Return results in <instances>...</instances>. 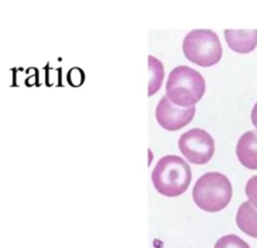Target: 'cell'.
<instances>
[{"mask_svg": "<svg viewBox=\"0 0 257 248\" xmlns=\"http://www.w3.org/2000/svg\"><path fill=\"white\" fill-rule=\"evenodd\" d=\"M155 190L167 198H175L187 192L192 182L189 164L177 155H165L160 159L152 173Z\"/></svg>", "mask_w": 257, "mask_h": 248, "instance_id": "cell-1", "label": "cell"}, {"mask_svg": "<svg viewBox=\"0 0 257 248\" xmlns=\"http://www.w3.org/2000/svg\"><path fill=\"white\" fill-rule=\"evenodd\" d=\"M206 92V81L196 69L188 66L175 67L165 85V96L180 107L196 106Z\"/></svg>", "mask_w": 257, "mask_h": 248, "instance_id": "cell-2", "label": "cell"}, {"mask_svg": "<svg viewBox=\"0 0 257 248\" xmlns=\"http://www.w3.org/2000/svg\"><path fill=\"white\" fill-rule=\"evenodd\" d=\"M232 193V184L226 175L218 172H209L197 180L192 197L197 207L202 210L217 213L229 204Z\"/></svg>", "mask_w": 257, "mask_h": 248, "instance_id": "cell-3", "label": "cell"}, {"mask_svg": "<svg viewBox=\"0 0 257 248\" xmlns=\"http://www.w3.org/2000/svg\"><path fill=\"white\" fill-rule=\"evenodd\" d=\"M183 53L192 63L208 68L221 61L223 51L219 37L213 31L194 29L183 41Z\"/></svg>", "mask_w": 257, "mask_h": 248, "instance_id": "cell-4", "label": "cell"}, {"mask_svg": "<svg viewBox=\"0 0 257 248\" xmlns=\"http://www.w3.org/2000/svg\"><path fill=\"white\" fill-rule=\"evenodd\" d=\"M178 146L185 160L196 165H204L213 158L214 140L203 129L196 128L183 134Z\"/></svg>", "mask_w": 257, "mask_h": 248, "instance_id": "cell-5", "label": "cell"}, {"mask_svg": "<svg viewBox=\"0 0 257 248\" xmlns=\"http://www.w3.org/2000/svg\"><path fill=\"white\" fill-rule=\"evenodd\" d=\"M194 115H196V106L180 107L170 102L167 96L162 97L155 108V118L158 123L168 131H178L185 128L192 122Z\"/></svg>", "mask_w": 257, "mask_h": 248, "instance_id": "cell-6", "label": "cell"}, {"mask_svg": "<svg viewBox=\"0 0 257 248\" xmlns=\"http://www.w3.org/2000/svg\"><path fill=\"white\" fill-rule=\"evenodd\" d=\"M239 163L249 170H257V130L244 133L236 146Z\"/></svg>", "mask_w": 257, "mask_h": 248, "instance_id": "cell-7", "label": "cell"}, {"mask_svg": "<svg viewBox=\"0 0 257 248\" xmlns=\"http://www.w3.org/2000/svg\"><path fill=\"white\" fill-rule=\"evenodd\" d=\"M224 39L229 48L236 53L246 54L257 47V29L253 31H224Z\"/></svg>", "mask_w": 257, "mask_h": 248, "instance_id": "cell-8", "label": "cell"}, {"mask_svg": "<svg viewBox=\"0 0 257 248\" xmlns=\"http://www.w3.org/2000/svg\"><path fill=\"white\" fill-rule=\"evenodd\" d=\"M236 223L244 234L257 238V209L248 200L239 205L236 214Z\"/></svg>", "mask_w": 257, "mask_h": 248, "instance_id": "cell-9", "label": "cell"}, {"mask_svg": "<svg viewBox=\"0 0 257 248\" xmlns=\"http://www.w3.org/2000/svg\"><path fill=\"white\" fill-rule=\"evenodd\" d=\"M148 66H149V87L148 95L153 96L160 90L164 81V66L162 62L154 56L148 57Z\"/></svg>", "mask_w": 257, "mask_h": 248, "instance_id": "cell-10", "label": "cell"}, {"mask_svg": "<svg viewBox=\"0 0 257 248\" xmlns=\"http://www.w3.org/2000/svg\"><path fill=\"white\" fill-rule=\"evenodd\" d=\"M214 248H251L247 242L236 234H227L219 238Z\"/></svg>", "mask_w": 257, "mask_h": 248, "instance_id": "cell-11", "label": "cell"}, {"mask_svg": "<svg viewBox=\"0 0 257 248\" xmlns=\"http://www.w3.org/2000/svg\"><path fill=\"white\" fill-rule=\"evenodd\" d=\"M244 192H246L247 198H248V202L257 209V175L249 178Z\"/></svg>", "mask_w": 257, "mask_h": 248, "instance_id": "cell-12", "label": "cell"}, {"mask_svg": "<svg viewBox=\"0 0 257 248\" xmlns=\"http://www.w3.org/2000/svg\"><path fill=\"white\" fill-rule=\"evenodd\" d=\"M251 121L257 130V102L254 103L253 108H252V111H251Z\"/></svg>", "mask_w": 257, "mask_h": 248, "instance_id": "cell-13", "label": "cell"}]
</instances>
